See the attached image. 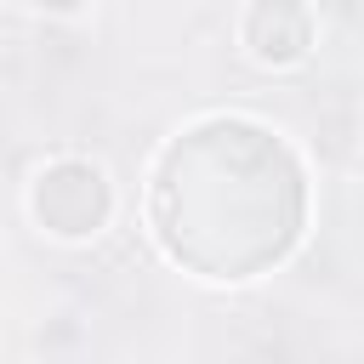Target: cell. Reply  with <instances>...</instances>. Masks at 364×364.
<instances>
[{"label":"cell","mask_w":364,"mask_h":364,"mask_svg":"<svg viewBox=\"0 0 364 364\" xmlns=\"http://www.w3.org/2000/svg\"><path fill=\"white\" fill-rule=\"evenodd\" d=\"M34 210H40V222H46L51 233H63V239L97 233L102 216H108V182H102L97 165H85V159H63V165H51V171L40 176V188H34Z\"/></svg>","instance_id":"obj_1"},{"label":"cell","mask_w":364,"mask_h":364,"mask_svg":"<svg viewBox=\"0 0 364 364\" xmlns=\"http://www.w3.org/2000/svg\"><path fill=\"white\" fill-rule=\"evenodd\" d=\"M245 40L262 63H296L313 40V23H307L301 0H256L245 17Z\"/></svg>","instance_id":"obj_2"},{"label":"cell","mask_w":364,"mask_h":364,"mask_svg":"<svg viewBox=\"0 0 364 364\" xmlns=\"http://www.w3.org/2000/svg\"><path fill=\"white\" fill-rule=\"evenodd\" d=\"M46 6H51V11H74L80 0H46Z\"/></svg>","instance_id":"obj_3"}]
</instances>
